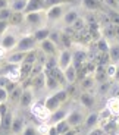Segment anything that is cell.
I'll use <instances>...</instances> for the list:
<instances>
[{
    "label": "cell",
    "mask_w": 119,
    "mask_h": 135,
    "mask_svg": "<svg viewBox=\"0 0 119 135\" xmlns=\"http://www.w3.org/2000/svg\"><path fill=\"white\" fill-rule=\"evenodd\" d=\"M25 57H27V53H25V51L10 50L9 53H7L4 62H6V63H9V65H21V63H24Z\"/></svg>",
    "instance_id": "obj_15"
},
{
    "label": "cell",
    "mask_w": 119,
    "mask_h": 135,
    "mask_svg": "<svg viewBox=\"0 0 119 135\" xmlns=\"http://www.w3.org/2000/svg\"><path fill=\"white\" fill-rule=\"evenodd\" d=\"M116 2H118V3H119V0H116Z\"/></svg>",
    "instance_id": "obj_45"
},
{
    "label": "cell",
    "mask_w": 119,
    "mask_h": 135,
    "mask_svg": "<svg viewBox=\"0 0 119 135\" xmlns=\"http://www.w3.org/2000/svg\"><path fill=\"white\" fill-rule=\"evenodd\" d=\"M97 49H99L100 53L107 54V50H109V41L106 40L104 37L99 38V41H97Z\"/></svg>",
    "instance_id": "obj_32"
},
{
    "label": "cell",
    "mask_w": 119,
    "mask_h": 135,
    "mask_svg": "<svg viewBox=\"0 0 119 135\" xmlns=\"http://www.w3.org/2000/svg\"><path fill=\"white\" fill-rule=\"evenodd\" d=\"M10 135H21V134H12V132H10Z\"/></svg>",
    "instance_id": "obj_44"
},
{
    "label": "cell",
    "mask_w": 119,
    "mask_h": 135,
    "mask_svg": "<svg viewBox=\"0 0 119 135\" xmlns=\"http://www.w3.org/2000/svg\"><path fill=\"white\" fill-rule=\"evenodd\" d=\"M104 71H106L107 78H109V79H113V78H116V75H118V65L109 63L107 66L104 68Z\"/></svg>",
    "instance_id": "obj_30"
},
{
    "label": "cell",
    "mask_w": 119,
    "mask_h": 135,
    "mask_svg": "<svg viewBox=\"0 0 119 135\" xmlns=\"http://www.w3.org/2000/svg\"><path fill=\"white\" fill-rule=\"evenodd\" d=\"M81 6L88 12H97L103 7L102 0H81Z\"/></svg>",
    "instance_id": "obj_23"
},
{
    "label": "cell",
    "mask_w": 119,
    "mask_h": 135,
    "mask_svg": "<svg viewBox=\"0 0 119 135\" xmlns=\"http://www.w3.org/2000/svg\"><path fill=\"white\" fill-rule=\"evenodd\" d=\"M27 2L28 0H10L9 7L12 12H22L24 13L25 6H27Z\"/></svg>",
    "instance_id": "obj_26"
},
{
    "label": "cell",
    "mask_w": 119,
    "mask_h": 135,
    "mask_svg": "<svg viewBox=\"0 0 119 135\" xmlns=\"http://www.w3.org/2000/svg\"><path fill=\"white\" fill-rule=\"evenodd\" d=\"M21 93H22V87H21V85H15V87L9 91V98H7V101L13 103V104H18V103H19V98H21Z\"/></svg>",
    "instance_id": "obj_25"
},
{
    "label": "cell",
    "mask_w": 119,
    "mask_h": 135,
    "mask_svg": "<svg viewBox=\"0 0 119 135\" xmlns=\"http://www.w3.org/2000/svg\"><path fill=\"white\" fill-rule=\"evenodd\" d=\"M85 119V112L84 107L78 106V107H72L69 109L68 116H66V122L71 128H78V126L82 125V122Z\"/></svg>",
    "instance_id": "obj_7"
},
{
    "label": "cell",
    "mask_w": 119,
    "mask_h": 135,
    "mask_svg": "<svg viewBox=\"0 0 119 135\" xmlns=\"http://www.w3.org/2000/svg\"><path fill=\"white\" fill-rule=\"evenodd\" d=\"M106 109L112 118H119V97H109L106 100Z\"/></svg>",
    "instance_id": "obj_21"
},
{
    "label": "cell",
    "mask_w": 119,
    "mask_h": 135,
    "mask_svg": "<svg viewBox=\"0 0 119 135\" xmlns=\"http://www.w3.org/2000/svg\"><path fill=\"white\" fill-rule=\"evenodd\" d=\"M102 135H104V134H102Z\"/></svg>",
    "instance_id": "obj_46"
},
{
    "label": "cell",
    "mask_w": 119,
    "mask_h": 135,
    "mask_svg": "<svg viewBox=\"0 0 119 135\" xmlns=\"http://www.w3.org/2000/svg\"><path fill=\"white\" fill-rule=\"evenodd\" d=\"M24 24L30 27L34 31L37 28H41L47 25V19H46V10H37V12H28L24 13Z\"/></svg>",
    "instance_id": "obj_3"
},
{
    "label": "cell",
    "mask_w": 119,
    "mask_h": 135,
    "mask_svg": "<svg viewBox=\"0 0 119 135\" xmlns=\"http://www.w3.org/2000/svg\"><path fill=\"white\" fill-rule=\"evenodd\" d=\"M102 3L104 4L107 9H112V10H119V3L116 0H102Z\"/></svg>",
    "instance_id": "obj_35"
},
{
    "label": "cell",
    "mask_w": 119,
    "mask_h": 135,
    "mask_svg": "<svg viewBox=\"0 0 119 135\" xmlns=\"http://www.w3.org/2000/svg\"><path fill=\"white\" fill-rule=\"evenodd\" d=\"M50 32H51V27L50 25H44V27L34 30L31 34H32V37L35 38V41H37V44H38V43H41V41L47 40L49 35H50Z\"/></svg>",
    "instance_id": "obj_20"
},
{
    "label": "cell",
    "mask_w": 119,
    "mask_h": 135,
    "mask_svg": "<svg viewBox=\"0 0 119 135\" xmlns=\"http://www.w3.org/2000/svg\"><path fill=\"white\" fill-rule=\"evenodd\" d=\"M21 135H38L37 126H35V125H31V123H25L24 129L21 131Z\"/></svg>",
    "instance_id": "obj_31"
},
{
    "label": "cell",
    "mask_w": 119,
    "mask_h": 135,
    "mask_svg": "<svg viewBox=\"0 0 119 135\" xmlns=\"http://www.w3.org/2000/svg\"><path fill=\"white\" fill-rule=\"evenodd\" d=\"M62 74H63V79H65L66 84L74 85L75 82H77V78H78V69L75 68L74 63H71L65 71H62Z\"/></svg>",
    "instance_id": "obj_16"
},
{
    "label": "cell",
    "mask_w": 119,
    "mask_h": 135,
    "mask_svg": "<svg viewBox=\"0 0 119 135\" xmlns=\"http://www.w3.org/2000/svg\"><path fill=\"white\" fill-rule=\"evenodd\" d=\"M9 98V91L6 87H0V104H4Z\"/></svg>",
    "instance_id": "obj_36"
},
{
    "label": "cell",
    "mask_w": 119,
    "mask_h": 135,
    "mask_svg": "<svg viewBox=\"0 0 119 135\" xmlns=\"http://www.w3.org/2000/svg\"><path fill=\"white\" fill-rule=\"evenodd\" d=\"M44 2V10L47 7H51V6H56V4H63V3H71L74 0H43Z\"/></svg>",
    "instance_id": "obj_33"
},
{
    "label": "cell",
    "mask_w": 119,
    "mask_h": 135,
    "mask_svg": "<svg viewBox=\"0 0 119 135\" xmlns=\"http://www.w3.org/2000/svg\"><path fill=\"white\" fill-rule=\"evenodd\" d=\"M66 100H68V91H66L65 88H59L56 91L50 93V94L44 98L43 103H44V106L47 107V110L51 113V112L58 110Z\"/></svg>",
    "instance_id": "obj_1"
},
{
    "label": "cell",
    "mask_w": 119,
    "mask_h": 135,
    "mask_svg": "<svg viewBox=\"0 0 119 135\" xmlns=\"http://www.w3.org/2000/svg\"><path fill=\"white\" fill-rule=\"evenodd\" d=\"M102 134H103V129L99 128V126H96V128L88 131V135H102Z\"/></svg>",
    "instance_id": "obj_38"
},
{
    "label": "cell",
    "mask_w": 119,
    "mask_h": 135,
    "mask_svg": "<svg viewBox=\"0 0 119 135\" xmlns=\"http://www.w3.org/2000/svg\"><path fill=\"white\" fill-rule=\"evenodd\" d=\"M94 85H96L94 76H93V75H87V76H84V79H82L81 88L84 91H91L93 88H94Z\"/></svg>",
    "instance_id": "obj_27"
},
{
    "label": "cell",
    "mask_w": 119,
    "mask_h": 135,
    "mask_svg": "<svg viewBox=\"0 0 119 135\" xmlns=\"http://www.w3.org/2000/svg\"><path fill=\"white\" fill-rule=\"evenodd\" d=\"M71 6V3H63V4H56V6H51L46 9V19H47V25H53L60 22L62 16L65 15L66 9Z\"/></svg>",
    "instance_id": "obj_4"
},
{
    "label": "cell",
    "mask_w": 119,
    "mask_h": 135,
    "mask_svg": "<svg viewBox=\"0 0 119 135\" xmlns=\"http://www.w3.org/2000/svg\"><path fill=\"white\" fill-rule=\"evenodd\" d=\"M4 76L9 82H13V84H19V81L22 79V74H21V65H12L10 69H7L4 72Z\"/></svg>",
    "instance_id": "obj_14"
},
{
    "label": "cell",
    "mask_w": 119,
    "mask_h": 135,
    "mask_svg": "<svg viewBox=\"0 0 119 135\" xmlns=\"http://www.w3.org/2000/svg\"><path fill=\"white\" fill-rule=\"evenodd\" d=\"M107 19L112 25H115L116 28H119V10H112L109 9L107 12Z\"/></svg>",
    "instance_id": "obj_28"
},
{
    "label": "cell",
    "mask_w": 119,
    "mask_h": 135,
    "mask_svg": "<svg viewBox=\"0 0 119 135\" xmlns=\"http://www.w3.org/2000/svg\"><path fill=\"white\" fill-rule=\"evenodd\" d=\"M37 49H40V51L44 54L46 57H49V56H58L59 50H60V49H59L58 46L50 40V38H47V40L38 43V47Z\"/></svg>",
    "instance_id": "obj_11"
},
{
    "label": "cell",
    "mask_w": 119,
    "mask_h": 135,
    "mask_svg": "<svg viewBox=\"0 0 119 135\" xmlns=\"http://www.w3.org/2000/svg\"><path fill=\"white\" fill-rule=\"evenodd\" d=\"M10 16H12V10H10V7L0 9V21H7V22H9Z\"/></svg>",
    "instance_id": "obj_34"
},
{
    "label": "cell",
    "mask_w": 119,
    "mask_h": 135,
    "mask_svg": "<svg viewBox=\"0 0 119 135\" xmlns=\"http://www.w3.org/2000/svg\"><path fill=\"white\" fill-rule=\"evenodd\" d=\"M37 47H38V44H37V41H35V38L32 37L31 32H28V34H22L19 37V40H18L16 46L13 47V50L28 53V51L37 50Z\"/></svg>",
    "instance_id": "obj_6"
},
{
    "label": "cell",
    "mask_w": 119,
    "mask_h": 135,
    "mask_svg": "<svg viewBox=\"0 0 119 135\" xmlns=\"http://www.w3.org/2000/svg\"><path fill=\"white\" fill-rule=\"evenodd\" d=\"M88 60V53L84 50V49H77V50H72V63L75 65L77 69L82 66L85 62Z\"/></svg>",
    "instance_id": "obj_13"
},
{
    "label": "cell",
    "mask_w": 119,
    "mask_h": 135,
    "mask_svg": "<svg viewBox=\"0 0 119 135\" xmlns=\"http://www.w3.org/2000/svg\"><path fill=\"white\" fill-rule=\"evenodd\" d=\"M7 27H9V22H7V21H0V37H2V34L6 31Z\"/></svg>",
    "instance_id": "obj_39"
},
{
    "label": "cell",
    "mask_w": 119,
    "mask_h": 135,
    "mask_svg": "<svg viewBox=\"0 0 119 135\" xmlns=\"http://www.w3.org/2000/svg\"><path fill=\"white\" fill-rule=\"evenodd\" d=\"M78 18H81V15H79V9L75 6H69L68 9H66V12H65V15L62 16L60 19V24L63 25V27H72L74 25V22Z\"/></svg>",
    "instance_id": "obj_9"
},
{
    "label": "cell",
    "mask_w": 119,
    "mask_h": 135,
    "mask_svg": "<svg viewBox=\"0 0 119 135\" xmlns=\"http://www.w3.org/2000/svg\"><path fill=\"white\" fill-rule=\"evenodd\" d=\"M68 112H69V109H68V107H65V106L62 104L60 107L58 109V110L51 112V115H50V122H49V123H58V122H60V120H63V119H66V116H68Z\"/></svg>",
    "instance_id": "obj_22"
},
{
    "label": "cell",
    "mask_w": 119,
    "mask_h": 135,
    "mask_svg": "<svg viewBox=\"0 0 119 135\" xmlns=\"http://www.w3.org/2000/svg\"><path fill=\"white\" fill-rule=\"evenodd\" d=\"M49 128H50V123H40L37 126V131H38V135H47L49 134Z\"/></svg>",
    "instance_id": "obj_37"
},
{
    "label": "cell",
    "mask_w": 119,
    "mask_h": 135,
    "mask_svg": "<svg viewBox=\"0 0 119 135\" xmlns=\"http://www.w3.org/2000/svg\"><path fill=\"white\" fill-rule=\"evenodd\" d=\"M78 103H79L81 107L85 109V110H91L96 106V95L93 94L91 91H82L81 94H79Z\"/></svg>",
    "instance_id": "obj_12"
},
{
    "label": "cell",
    "mask_w": 119,
    "mask_h": 135,
    "mask_svg": "<svg viewBox=\"0 0 119 135\" xmlns=\"http://www.w3.org/2000/svg\"><path fill=\"white\" fill-rule=\"evenodd\" d=\"M115 41L119 43V28H116V34H115Z\"/></svg>",
    "instance_id": "obj_43"
},
{
    "label": "cell",
    "mask_w": 119,
    "mask_h": 135,
    "mask_svg": "<svg viewBox=\"0 0 119 135\" xmlns=\"http://www.w3.org/2000/svg\"><path fill=\"white\" fill-rule=\"evenodd\" d=\"M30 113L32 115V118H35L40 123H49L50 122V112L47 110V107L44 106L43 101H34L30 107Z\"/></svg>",
    "instance_id": "obj_5"
},
{
    "label": "cell",
    "mask_w": 119,
    "mask_h": 135,
    "mask_svg": "<svg viewBox=\"0 0 119 135\" xmlns=\"http://www.w3.org/2000/svg\"><path fill=\"white\" fill-rule=\"evenodd\" d=\"M56 60H58V68L60 71H65L69 65L72 63V50L71 49H60L56 56Z\"/></svg>",
    "instance_id": "obj_10"
},
{
    "label": "cell",
    "mask_w": 119,
    "mask_h": 135,
    "mask_svg": "<svg viewBox=\"0 0 119 135\" xmlns=\"http://www.w3.org/2000/svg\"><path fill=\"white\" fill-rule=\"evenodd\" d=\"M10 0H0V9H4V7H9Z\"/></svg>",
    "instance_id": "obj_42"
},
{
    "label": "cell",
    "mask_w": 119,
    "mask_h": 135,
    "mask_svg": "<svg viewBox=\"0 0 119 135\" xmlns=\"http://www.w3.org/2000/svg\"><path fill=\"white\" fill-rule=\"evenodd\" d=\"M63 135H78V131H77V128H69Z\"/></svg>",
    "instance_id": "obj_41"
},
{
    "label": "cell",
    "mask_w": 119,
    "mask_h": 135,
    "mask_svg": "<svg viewBox=\"0 0 119 135\" xmlns=\"http://www.w3.org/2000/svg\"><path fill=\"white\" fill-rule=\"evenodd\" d=\"M49 38H50V40L53 41L58 47H62V32H60V31L53 30V28H51V32H50V35H49Z\"/></svg>",
    "instance_id": "obj_29"
},
{
    "label": "cell",
    "mask_w": 119,
    "mask_h": 135,
    "mask_svg": "<svg viewBox=\"0 0 119 135\" xmlns=\"http://www.w3.org/2000/svg\"><path fill=\"white\" fill-rule=\"evenodd\" d=\"M7 53H9V51H7L4 47H2V46H0V60H4V59H6V56H7Z\"/></svg>",
    "instance_id": "obj_40"
},
{
    "label": "cell",
    "mask_w": 119,
    "mask_h": 135,
    "mask_svg": "<svg viewBox=\"0 0 119 135\" xmlns=\"http://www.w3.org/2000/svg\"><path fill=\"white\" fill-rule=\"evenodd\" d=\"M19 37H21L19 28L13 27V25H9V27L6 28V31L2 34V37H0V46L4 47L7 51L13 50V47L16 46Z\"/></svg>",
    "instance_id": "obj_2"
},
{
    "label": "cell",
    "mask_w": 119,
    "mask_h": 135,
    "mask_svg": "<svg viewBox=\"0 0 119 135\" xmlns=\"http://www.w3.org/2000/svg\"><path fill=\"white\" fill-rule=\"evenodd\" d=\"M109 63L119 65V43L118 41H109V50H107Z\"/></svg>",
    "instance_id": "obj_18"
},
{
    "label": "cell",
    "mask_w": 119,
    "mask_h": 135,
    "mask_svg": "<svg viewBox=\"0 0 119 135\" xmlns=\"http://www.w3.org/2000/svg\"><path fill=\"white\" fill-rule=\"evenodd\" d=\"M35 101V91L32 87H22V93H21L19 98V106L21 109H30L31 104Z\"/></svg>",
    "instance_id": "obj_8"
},
{
    "label": "cell",
    "mask_w": 119,
    "mask_h": 135,
    "mask_svg": "<svg viewBox=\"0 0 119 135\" xmlns=\"http://www.w3.org/2000/svg\"><path fill=\"white\" fill-rule=\"evenodd\" d=\"M99 123H100L99 113H97V112H90V113L85 115V119H84V122H82V126H84L87 131H90V129L99 126Z\"/></svg>",
    "instance_id": "obj_17"
},
{
    "label": "cell",
    "mask_w": 119,
    "mask_h": 135,
    "mask_svg": "<svg viewBox=\"0 0 119 135\" xmlns=\"http://www.w3.org/2000/svg\"><path fill=\"white\" fill-rule=\"evenodd\" d=\"M25 126V120L21 115H12V120H10V126L9 131L12 134H21V131Z\"/></svg>",
    "instance_id": "obj_19"
},
{
    "label": "cell",
    "mask_w": 119,
    "mask_h": 135,
    "mask_svg": "<svg viewBox=\"0 0 119 135\" xmlns=\"http://www.w3.org/2000/svg\"><path fill=\"white\" fill-rule=\"evenodd\" d=\"M37 10H44V2H43V0H28L24 13H28V12H37Z\"/></svg>",
    "instance_id": "obj_24"
}]
</instances>
